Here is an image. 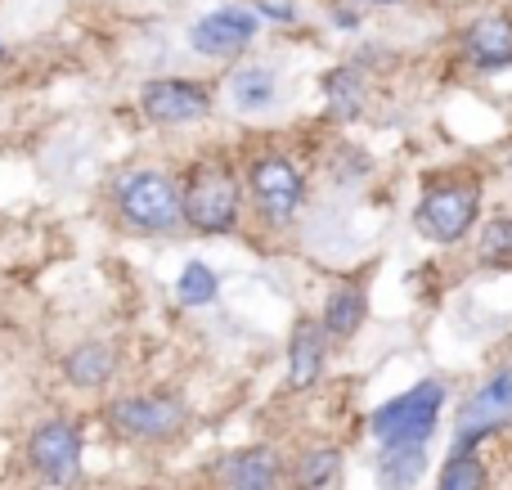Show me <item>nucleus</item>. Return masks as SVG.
Wrapping results in <instances>:
<instances>
[{"label": "nucleus", "mask_w": 512, "mask_h": 490, "mask_svg": "<svg viewBox=\"0 0 512 490\" xmlns=\"http://www.w3.org/2000/svg\"><path fill=\"white\" fill-rule=\"evenodd\" d=\"M427 473V446H382L378 486L382 490H414Z\"/></svg>", "instance_id": "obj_17"}, {"label": "nucleus", "mask_w": 512, "mask_h": 490, "mask_svg": "<svg viewBox=\"0 0 512 490\" xmlns=\"http://www.w3.org/2000/svg\"><path fill=\"white\" fill-rule=\"evenodd\" d=\"M113 207L135 234H171L185 225V189L153 167L126 171L113 185Z\"/></svg>", "instance_id": "obj_1"}, {"label": "nucleus", "mask_w": 512, "mask_h": 490, "mask_svg": "<svg viewBox=\"0 0 512 490\" xmlns=\"http://www.w3.org/2000/svg\"><path fill=\"white\" fill-rule=\"evenodd\" d=\"M189 423V405L176 392H140L108 405V428L126 441H171Z\"/></svg>", "instance_id": "obj_5"}, {"label": "nucleus", "mask_w": 512, "mask_h": 490, "mask_svg": "<svg viewBox=\"0 0 512 490\" xmlns=\"http://www.w3.org/2000/svg\"><path fill=\"white\" fill-rule=\"evenodd\" d=\"M274 99H279V77H274V68L252 63V68L230 72V104L239 108V113H265V108H274Z\"/></svg>", "instance_id": "obj_16"}, {"label": "nucleus", "mask_w": 512, "mask_h": 490, "mask_svg": "<svg viewBox=\"0 0 512 490\" xmlns=\"http://www.w3.org/2000/svg\"><path fill=\"white\" fill-rule=\"evenodd\" d=\"M369 320V293H364V284H355V279H342V284L328 293L324 302V315H319V324L328 329V338H355L360 333V324Z\"/></svg>", "instance_id": "obj_14"}, {"label": "nucleus", "mask_w": 512, "mask_h": 490, "mask_svg": "<svg viewBox=\"0 0 512 490\" xmlns=\"http://www.w3.org/2000/svg\"><path fill=\"white\" fill-rule=\"evenodd\" d=\"M463 54H468L481 72L512 68V18L486 14V18H477V23H468V32H463Z\"/></svg>", "instance_id": "obj_12"}, {"label": "nucleus", "mask_w": 512, "mask_h": 490, "mask_svg": "<svg viewBox=\"0 0 512 490\" xmlns=\"http://www.w3.org/2000/svg\"><path fill=\"white\" fill-rule=\"evenodd\" d=\"M221 477H225V490H274V482H279V455L270 446L234 450L221 464Z\"/></svg>", "instance_id": "obj_15"}, {"label": "nucleus", "mask_w": 512, "mask_h": 490, "mask_svg": "<svg viewBox=\"0 0 512 490\" xmlns=\"http://www.w3.org/2000/svg\"><path fill=\"white\" fill-rule=\"evenodd\" d=\"M256 32H261V23H256L252 9L225 5L189 27V45L198 54H207V59H234V54H243L256 41Z\"/></svg>", "instance_id": "obj_10"}, {"label": "nucleus", "mask_w": 512, "mask_h": 490, "mask_svg": "<svg viewBox=\"0 0 512 490\" xmlns=\"http://www.w3.org/2000/svg\"><path fill=\"white\" fill-rule=\"evenodd\" d=\"M324 360H328V329L319 320H310V315H301L288 338V387L292 392L315 387L319 374H324Z\"/></svg>", "instance_id": "obj_11"}, {"label": "nucleus", "mask_w": 512, "mask_h": 490, "mask_svg": "<svg viewBox=\"0 0 512 490\" xmlns=\"http://www.w3.org/2000/svg\"><path fill=\"white\" fill-rule=\"evenodd\" d=\"M477 216H481V185L477 180H436V185L423 189V198H418V207H414L418 234L441 243V248L468 239Z\"/></svg>", "instance_id": "obj_3"}, {"label": "nucleus", "mask_w": 512, "mask_h": 490, "mask_svg": "<svg viewBox=\"0 0 512 490\" xmlns=\"http://www.w3.org/2000/svg\"><path fill=\"white\" fill-rule=\"evenodd\" d=\"M328 104H333V117H360L364 108V77L355 68H337L328 72Z\"/></svg>", "instance_id": "obj_20"}, {"label": "nucleus", "mask_w": 512, "mask_h": 490, "mask_svg": "<svg viewBox=\"0 0 512 490\" xmlns=\"http://www.w3.org/2000/svg\"><path fill=\"white\" fill-rule=\"evenodd\" d=\"M243 216L239 180L221 162H198L185 180V225L198 234H230Z\"/></svg>", "instance_id": "obj_4"}, {"label": "nucleus", "mask_w": 512, "mask_h": 490, "mask_svg": "<svg viewBox=\"0 0 512 490\" xmlns=\"http://www.w3.org/2000/svg\"><path fill=\"white\" fill-rule=\"evenodd\" d=\"M176 297H180V306H212L221 297V275L207 261H189L176 279Z\"/></svg>", "instance_id": "obj_18"}, {"label": "nucleus", "mask_w": 512, "mask_h": 490, "mask_svg": "<svg viewBox=\"0 0 512 490\" xmlns=\"http://www.w3.org/2000/svg\"><path fill=\"white\" fill-rule=\"evenodd\" d=\"M486 486V464L477 459V450H454L450 464L441 468L436 490H481Z\"/></svg>", "instance_id": "obj_21"}, {"label": "nucleus", "mask_w": 512, "mask_h": 490, "mask_svg": "<svg viewBox=\"0 0 512 490\" xmlns=\"http://www.w3.org/2000/svg\"><path fill=\"white\" fill-rule=\"evenodd\" d=\"M373 5H405V0H373Z\"/></svg>", "instance_id": "obj_24"}, {"label": "nucleus", "mask_w": 512, "mask_h": 490, "mask_svg": "<svg viewBox=\"0 0 512 490\" xmlns=\"http://www.w3.org/2000/svg\"><path fill=\"white\" fill-rule=\"evenodd\" d=\"M441 410H445V383L423 378V383H414L409 392L378 405V410L369 414V432L382 446H427L436 423H441Z\"/></svg>", "instance_id": "obj_2"}, {"label": "nucleus", "mask_w": 512, "mask_h": 490, "mask_svg": "<svg viewBox=\"0 0 512 490\" xmlns=\"http://www.w3.org/2000/svg\"><path fill=\"white\" fill-rule=\"evenodd\" d=\"M477 257L481 266H512V216L486 221V230L477 239Z\"/></svg>", "instance_id": "obj_22"}, {"label": "nucleus", "mask_w": 512, "mask_h": 490, "mask_svg": "<svg viewBox=\"0 0 512 490\" xmlns=\"http://www.w3.org/2000/svg\"><path fill=\"white\" fill-rule=\"evenodd\" d=\"M248 194L270 225H292L301 212V198H306V180L288 158L270 153V158H256L248 167Z\"/></svg>", "instance_id": "obj_6"}, {"label": "nucleus", "mask_w": 512, "mask_h": 490, "mask_svg": "<svg viewBox=\"0 0 512 490\" xmlns=\"http://www.w3.org/2000/svg\"><path fill=\"white\" fill-rule=\"evenodd\" d=\"M27 459L50 486H72L81 473V432L68 419H45L27 437Z\"/></svg>", "instance_id": "obj_8"}, {"label": "nucleus", "mask_w": 512, "mask_h": 490, "mask_svg": "<svg viewBox=\"0 0 512 490\" xmlns=\"http://www.w3.org/2000/svg\"><path fill=\"white\" fill-rule=\"evenodd\" d=\"M337 468H342V455H337L333 446L306 450V455L297 459V468H292V482H297V490H324L337 477Z\"/></svg>", "instance_id": "obj_19"}, {"label": "nucleus", "mask_w": 512, "mask_h": 490, "mask_svg": "<svg viewBox=\"0 0 512 490\" xmlns=\"http://www.w3.org/2000/svg\"><path fill=\"white\" fill-rule=\"evenodd\" d=\"M140 108L158 126H189L212 113V95H207V86H198L189 77H158L140 90Z\"/></svg>", "instance_id": "obj_9"}, {"label": "nucleus", "mask_w": 512, "mask_h": 490, "mask_svg": "<svg viewBox=\"0 0 512 490\" xmlns=\"http://www.w3.org/2000/svg\"><path fill=\"white\" fill-rule=\"evenodd\" d=\"M256 9H261L265 18H274V23H292V18H297L292 0H256Z\"/></svg>", "instance_id": "obj_23"}, {"label": "nucleus", "mask_w": 512, "mask_h": 490, "mask_svg": "<svg viewBox=\"0 0 512 490\" xmlns=\"http://www.w3.org/2000/svg\"><path fill=\"white\" fill-rule=\"evenodd\" d=\"M508 419H512V365L495 369V374L463 401L459 432H454V450H477L481 441L495 437Z\"/></svg>", "instance_id": "obj_7"}, {"label": "nucleus", "mask_w": 512, "mask_h": 490, "mask_svg": "<svg viewBox=\"0 0 512 490\" xmlns=\"http://www.w3.org/2000/svg\"><path fill=\"white\" fill-rule=\"evenodd\" d=\"M117 374V351L108 347V342L90 338L81 342V347H72L68 356H63V378H68L72 387H81V392H95V387H108Z\"/></svg>", "instance_id": "obj_13"}]
</instances>
